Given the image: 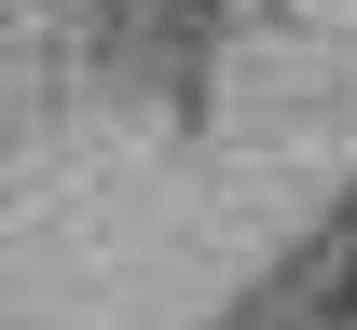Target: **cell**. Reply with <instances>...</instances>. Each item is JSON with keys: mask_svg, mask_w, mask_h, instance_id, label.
<instances>
[{"mask_svg": "<svg viewBox=\"0 0 357 330\" xmlns=\"http://www.w3.org/2000/svg\"><path fill=\"white\" fill-rule=\"evenodd\" d=\"M344 317H357V262H344Z\"/></svg>", "mask_w": 357, "mask_h": 330, "instance_id": "cell-1", "label": "cell"}]
</instances>
